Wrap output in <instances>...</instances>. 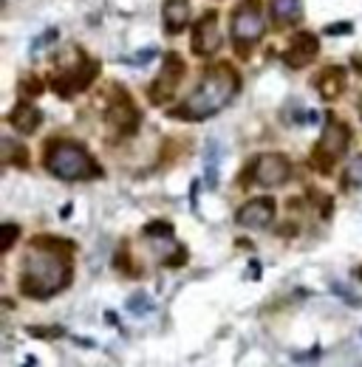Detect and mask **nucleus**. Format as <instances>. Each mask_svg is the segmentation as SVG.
<instances>
[{
	"instance_id": "nucleus-11",
	"label": "nucleus",
	"mask_w": 362,
	"mask_h": 367,
	"mask_svg": "<svg viewBox=\"0 0 362 367\" xmlns=\"http://www.w3.org/2000/svg\"><path fill=\"white\" fill-rule=\"evenodd\" d=\"M108 121H111V128H116L119 133H133L139 125V110L131 105V97L125 94V90H119V102L111 105L108 110Z\"/></svg>"
},
{
	"instance_id": "nucleus-9",
	"label": "nucleus",
	"mask_w": 362,
	"mask_h": 367,
	"mask_svg": "<svg viewBox=\"0 0 362 367\" xmlns=\"http://www.w3.org/2000/svg\"><path fill=\"white\" fill-rule=\"evenodd\" d=\"M272 218H275V201L272 198H255L249 204H244L238 209V224L244 229H263L272 224Z\"/></svg>"
},
{
	"instance_id": "nucleus-2",
	"label": "nucleus",
	"mask_w": 362,
	"mask_h": 367,
	"mask_svg": "<svg viewBox=\"0 0 362 367\" xmlns=\"http://www.w3.org/2000/svg\"><path fill=\"white\" fill-rule=\"evenodd\" d=\"M238 94V74L229 66H213L204 77L201 85L190 94V99L175 108L173 116L178 119H207V116H216L232 97Z\"/></svg>"
},
{
	"instance_id": "nucleus-25",
	"label": "nucleus",
	"mask_w": 362,
	"mask_h": 367,
	"mask_svg": "<svg viewBox=\"0 0 362 367\" xmlns=\"http://www.w3.org/2000/svg\"><path fill=\"white\" fill-rule=\"evenodd\" d=\"M331 291H334L337 297H343V299L351 305V308H359V297H356L354 291H348L345 286H337V283H334V286H331Z\"/></svg>"
},
{
	"instance_id": "nucleus-23",
	"label": "nucleus",
	"mask_w": 362,
	"mask_h": 367,
	"mask_svg": "<svg viewBox=\"0 0 362 367\" xmlns=\"http://www.w3.org/2000/svg\"><path fill=\"white\" fill-rule=\"evenodd\" d=\"M17 235H20V226H15V224H6V226H3V243H0V252H9V249L15 246Z\"/></svg>"
},
{
	"instance_id": "nucleus-17",
	"label": "nucleus",
	"mask_w": 362,
	"mask_h": 367,
	"mask_svg": "<svg viewBox=\"0 0 362 367\" xmlns=\"http://www.w3.org/2000/svg\"><path fill=\"white\" fill-rule=\"evenodd\" d=\"M0 161L6 167L9 164H17V167H26L28 164V152L23 147H17L12 139H3V152H0Z\"/></svg>"
},
{
	"instance_id": "nucleus-19",
	"label": "nucleus",
	"mask_w": 362,
	"mask_h": 367,
	"mask_svg": "<svg viewBox=\"0 0 362 367\" xmlns=\"http://www.w3.org/2000/svg\"><path fill=\"white\" fill-rule=\"evenodd\" d=\"M159 51L156 48H142V51H136V54H128V57H119V63L122 66H147V63H153V57H156Z\"/></svg>"
},
{
	"instance_id": "nucleus-26",
	"label": "nucleus",
	"mask_w": 362,
	"mask_h": 367,
	"mask_svg": "<svg viewBox=\"0 0 362 367\" xmlns=\"http://www.w3.org/2000/svg\"><path fill=\"white\" fill-rule=\"evenodd\" d=\"M153 235H167V237H173V226H170V224H147V226H144V237H153Z\"/></svg>"
},
{
	"instance_id": "nucleus-20",
	"label": "nucleus",
	"mask_w": 362,
	"mask_h": 367,
	"mask_svg": "<svg viewBox=\"0 0 362 367\" xmlns=\"http://www.w3.org/2000/svg\"><path fill=\"white\" fill-rule=\"evenodd\" d=\"M343 184L345 187H362V156L348 164V170L343 175Z\"/></svg>"
},
{
	"instance_id": "nucleus-7",
	"label": "nucleus",
	"mask_w": 362,
	"mask_h": 367,
	"mask_svg": "<svg viewBox=\"0 0 362 367\" xmlns=\"http://www.w3.org/2000/svg\"><path fill=\"white\" fill-rule=\"evenodd\" d=\"M181 77H184V63H181V57H178V54H167L159 79L153 82V88H150V102H153V105L167 102V99L175 94V88H178Z\"/></svg>"
},
{
	"instance_id": "nucleus-18",
	"label": "nucleus",
	"mask_w": 362,
	"mask_h": 367,
	"mask_svg": "<svg viewBox=\"0 0 362 367\" xmlns=\"http://www.w3.org/2000/svg\"><path fill=\"white\" fill-rule=\"evenodd\" d=\"M128 311L136 314V317H147V314L156 311V305H153V299H150L144 291H136V294L128 297Z\"/></svg>"
},
{
	"instance_id": "nucleus-13",
	"label": "nucleus",
	"mask_w": 362,
	"mask_h": 367,
	"mask_svg": "<svg viewBox=\"0 0 362 367\" xmlns=\"http://www.w3.org/2000/svg\"><path fill=\"white\" fill-rule=\"evenodd\" d=\"M40 121H43V113L32 105V102H20L12 113H9V125L17 130V133H35L40 128Z\"/></svg>"
},
{
	"instance_id": "nucleus-29",
	"label": "nucleus",
	"mask_w": 362,
	"mask_h": 367,
	"mask_svg": "<svg viewBox=\"0 0 362 367\" xmlns=\"http://www.w3.org/2000/svg\"><path fill=\"white\" fill-rule=\"evenodd\" d=\"M359 277H362V268H359Z\"/></svg>"
},
{
	"instance_id": "nucleus-27",
	"label": "nucleus",
	"mask_w": 362,
	"mask_h": 367,
	"mask_svg": "<svg viewBox=\"0 0 362 367\" xmlns=\"http://www.w3.org/2000/svg\"><path fill=\"white\" fill-rule=\"evenodd\" d=\"M32 336H40V339H57V336H63V328H54V330H43V328H32Z\"/></svg>"
},
{
	"instance_id": "nucleus-5",
	"label": "nucleus",
	"mask_w": 362,
	"mask_h": 367,
	"mask_svg": "<svg viewBox=\"0 0 362 367\" xmlns=\"http://www.w3.org/2000/svg\"><path fill=\"white\" fill-rule=\"evenodd\" d=\"M263 26L266 23H263L258 0H244V3L235 9V14H232V40H235V46H238L240 54H247L249 46L260 40Z\"/></svg>"
},
{
	"instance_id": "nucleus-8",
	"label": "nucleus",
	"mask_w": 362,
	"mask_h": 367,
	"mask_svg": "<svg viewBox=\"0 0 362 367\" xmlns=\"http://www.w3.org/2000/svg\"><path fill=\"white\" fill-rule=\"evenodd\" d=\"M221 43H224V37L218 32V14L207 12L193 28V51L201 54V57H209V54H216L221 48Z\"/></svg>"
},
{
	"instance_id": "nucleus-28",
	"label": "nucleus",
	"mask_w": 362,
	"mask_h": 367,
	"mask_svg": "<svg viewBox=\"0 0 362 367\" xmlns=\"http://www.w3.org/2000/svg\"><path fill=\"white\" fill-rule=\"evenodd\" d=\"M354 66H356V71H362V59L359 57H354Z\"/></svg>"
},
{
	"instance_id": "nucleus-3",
	"label": "nucleus",
	"mask_w": 362,
	"mask_h": 367,
	"mask_svg": "<svg viewBox=\"0 0 362 367\" xmlns=\"http://www.w3.org/2000/svg\"><path fill=\"white\" fill-rule=\"evenodd\" d=\"M43 164L51 175L63 181H85L90 175H99L97 161L74 141H51L43 156Z\"/></svg>"
},
{
	"instance_id": "nucleus-15",
	"label": "nucleus",
	"mask_w": 362,
	"mask_h": 367,
	"mask_svg": "<svg viewBox=\"0 0 362 367\" xmlns=\"http://www.w3.org/2000/svg\"><path fill=\"white\" fill-rule=\"evenodd\" d=\"M218 161H221V144L216 139L207 141V150H204V170H207V187L216 190L218 187Z\"/></svg>"
},
{
	"instance_id": "nucleus-21",
	"label": "nucleus",
	"mask_w": 362,
	"mask_h": 367,
	"mask_svg": "<svg viewBox=\"0 0 362 367\" xmlns=\"http://www.w3.org/2000/svg\"><path fill=\"white\" fill-rule=\"evenodd\" d=\"M57 37H59V34H57V28H48V32H43V34L32 43V57L37 59L43 48H48V46H54V43H57Z\"/></svg>"
},
{
	"instance_id": "nucleus-1",
	"label": "nucleus",
	"mask_w": 362,
	"mask_h": 367,
	"mask_svg": "<svg viewBox=\"0 0 362 367\" xmlns=\"http://www.w3.org/2000/svg\"><path fill=\"white\" fill-rule=\"evenodd\" d=\"M66 243L37 237L26 252L23 268H20V291L26 297L46 299L57 291H63L71 280V260H68Z\"/></svg>"
},
{
	"instance_id": "nucleus-22",
	"label": "nucleus",
	"mask_w": 362,
	"mask_h": 367,
	"mask_svg": "<svg viewBox=\"0 0 362 367\" xmlns=\"http://www.w3.org/2000/svg\"><path fill=\"white\" fill-rule=\"evenodd\" d=\"M43 88H46V85H43L37 77H26V79L20 82V94H26V97H37Z\"/></svg>"
},
{
	"instance_id": "nucleus-4",
	"label": "nucleus",
	"mask_w": 362,
	"mask_h": 367,
	"mask_svg": "<svg viewBox=\"0 0 362 367\" xmlns=\"http://www.w3.org/2000/svg\"><path fill=\"white\" fill-rule=\"evenodd\" d=\"M351 144V130L345 121L334 119V116H328V125L323 128V136H320V144L314 150V167L328 175L331 167H334L343 156H345V150Z\"/></svg>"
},
{
	"instance_id": "nucleus-12",
	"label": "nucleus",
	"mask_w": 362,
	"mask_h": 367,
	"mask_svg": "<svg viewBox=\"0 0 362 367\" xmlns=\"http://www.w3.org/2000/svg\"><path fill=\"white\" fill-rule=\"evenodd\" d=\"M314 88H317V94L331 102V99H337L343 90H345V68L340 66H328L320 71V77H314Z\"/></svg>"
},
{
	"instance_id": "nucleus-6",
	"label": "nucleus",
	"mask_w": 362,
	"mask_h": 367,
	"mask_svg": "<svg viewBox=\"0 0 362 367\" xmlns=\"http://www.w3.org/2000/svg\"><path fill=\"white\" fill-rule=\"evenodd\" d=\"M292 175V164L280 152H266V156H258L252 164V178L260 184V187H280Z\"/></svg>"
},
{
	"instance_id": "nucleus-24",
	"label": "nucleus",
	"mask_w": 362,
	"mask_h": 367,
	"mask_svg": "<svg viewBox=\"0 0 362 367\" xmlns=\"http://www.w3.org/2000/svg\"><path fill=\"white\" fill-rule=\"evenodd\" d=\"M351 32H354L351 23H331V26L323 28V34H331V37H345V34H351Z\"/></svg>"
},
{
	"instance_id": "nucleus-14",
	"label": "nucleus",
	"mask_w": 362,
	"mask_h": 367,
	"mask_svg": "<svg viewBox=\"0 0 362 367\" xmlns=\"http://www.w3.org/2000/svg\"><path fill=\"white\" fill-rule=\"evenodd\" d=\"M190 23V0H164V32L178 34Z\"/></svg>"
},
{
	"instance_id": "nucleus-10",
	"label": "nucleus",
	"mask_w": 362,
	"mask_h": 367,
	"mask_svg": "<svg viewBox=\"0 0 362 367\" xmlns=\"http://www.w3.org/2000/svg\"><path fill=\"white\" fill-rule=\"evenodd\" d=\"M317 51H320L317 37L309 34V32H300V34L292 37V43H289L283 59H286V66H292V68H306L312 59L317 57Z\"/></svg>"
},
{
	"instance_id": "nucleus-16",
	"label": "nucleus",
	"mask_w": 362,
	"mask_h": 367,
	"mask_svg": "<svg viewBox=\"0 0 362 367\" xmlns=\"http://www.w3.org/2000/svg\"><path fill=\"white\" fill-rule=\"evenodd\" d=\"M269 6H272V17H275L278 26H289L300 14V0H269Z\"/></svg>"
}]
</instances>
